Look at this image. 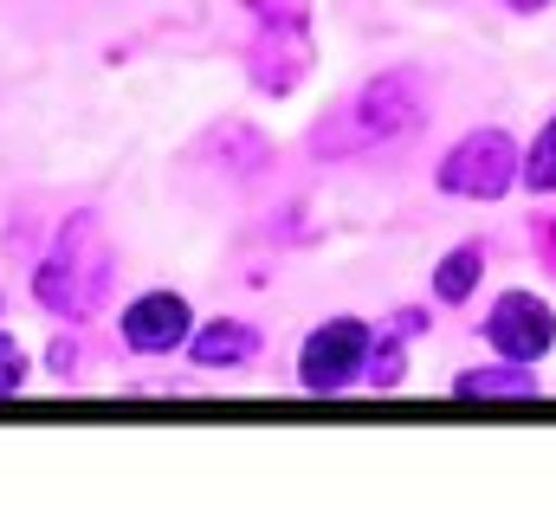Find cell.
Masks as SVG:
<instances>
[{
    "label": "cell",
    "mask_w": 556,
    "mask_h": 517,
    "mask_svg": "<svg viewBox=\"0 0 556 517\" xmlns=\"http://www.w3.org/2000/svg\"><path fill=\"white\" fill-rule=\"evenodd\" d=\"M33 291H39V304L52 317H91L104 304V291H111V247H104V234H98L91 214H72L59 227L52 253L39 258Z\"/></svg>",
    "instance_id": "6da1fadb"
},
{
    "label": "cell",
    "mask_w": 556,
    "mask_h": 517,
    "mask_svg": "<svg viewBox=\"0 0 556 517\" xmlns=\"http://www.w3.org/2000/svg\"><path fill=\"white\" fill-rule=\"evenodd\" d=\"M518 142L505 129H472L453 142V155L440 162V188L446 194H466V201H498L511 181H518Z\"/></svg>",
    "instance_id": "7a4b0ae2"
},
{
    "label": "cell",
    "mask_w": 556,
    "mask_h": 517,
    "mask_svg": "<svg viewBox=\"0 0 556 517\" xmlns=\"http://www.w3.org/2000/svg\"><path fill=\"white\" fill-rule=\"evenodd\" d=\"M369 324H356V317H330V324H317L311 337H304V350H298V382L311 388V394H343L350 382H363V369H369Z\"/></svg>",
    "instance_id": "3957f363"
},
{
    "label": "cell",
    "mask_w": 556,
    "mask_h": 517,
    "mask_svg": "<svg viewBox=\"0 0 556 517\" xmlns=\"http://www.w3.org/2000/svg\"><path fill=\"white\" fill-rule=\"evenodd\" d=\"M485 343L505 356V363H544L556 343V311L538 291H505L485 317Z\"/></svg>",
    "instance_id": "277c9868"
},
{
    "label": "cell",
    "mask_w": 556,
    "mask_h": 517,
    "mask_svg": "<svg viewBox=\"0 0 556 517\" xmlns=\"http://www.w3.org/2000/svg\"><path fill=\"white\" fill-rule=\"evenodd\" d=\"M420 124V78L415 72H389L376 85H363V98L350 104V142H389L402 129Z\"/></svg>",
    "instance_id": "5b68a950"
},
{
    "label": "cell",
    "mask_w": 556,
    "mask_h": 517,
    "mask_svg": "<svg viewBox=\"0 0 556 517\" xmlns=\"http://www.w3.org/2000/svg\"><path fill=\"white\" fill-rule=\"evenodd\" d=\"M188 298L181 291H142L137 304L124 311V343L137 356H175L188 343Z\"/></svg>",
    "instance_id": "8992f818"
},
{
    "label": "cell",
    "mask_w": 556,
    "mask_h": 517,
    "mask_svg": "<svg viewBox=\"0 0 556 517\" xmlns=\"http://www.w3.org/2000/svg\"><path fill=\"white\" fill-rule=\"evenodd\" d=\"M311 72V39H304V26H260V39H253V85L260 91H298V78Z\"/></svg>",
    "instance_id": "52a82bcc"
},
{
    "label": "cell",
    "mask_w": 556,
    "mask_h": 517,
    "mask_svg": "<svg viewBox=\"0 0 556 517\" xmlns=\"http://www.w3.org/2000/svg\"><path fill=\"white\" fill-rule=\"evenodd\" d=\"M188 356H194L201 369H247V363L260 356V330H253V324H240V317H220V324L194 330Z\"/></svg>",
    "instance_id": "ba28073f"
},
{
    "label": "cell",
    "mask_w": 556,
    "mask_h": 517,
    "mask_svg": "<svg viewBox=\"0 0 556 517\" xmlns=\"http://www.w3.org/2000/svg\"><path fill=\"white\" fill-rule=\"evenodd\" d=\"M479 272H485V247H472V240L453 247V253L433 265V298H440V304H466L472 285H479Z\"/></svg>",
    "instance_id": "9c48e42d"
},
{
    "label": "cell",
    "mask_w": 556,
    "mask_h": 517,
    "mask_svg": "<svg viewBox=\"0 0 556 517\" xmlns=\"http://www.w3.org/2000/svg\"><path fill=\"white\" fill-rule=\"evenodd\" d=\"M459 394H538V363H505V369H466L459 376Z\"/></svg>",
    "instance_id": "30bf717a"
},
{
    "label": "cell",
    "mask_w": 556,
    "mask_h": 517,
    "mask_svg": "<svg viewBox=\"0 0 556 517\" xmlns=\"http://www.w3.org/2000/svg\"><path fill=\"white\" fill-rule=\"evenodd\" d=\"M518 175L531 181V194H556V117L544 124V136L531 142V155L518 162Z\"/></svg>",
    "instance_id": "8fae6325"
},
{
    "label": "cell",
    "mask_w": 556,
    "mask_h": 517,
    "mask_svg": "<svg viewBox=\"0 0 556 517\" xmlns=\"http://www.w3.org/2000/svg\"><path fill=\"white\" fill-rule=\"evenodd\" d=\"M363 382L369 388H402V330L382 337V343H369V369H363Z\"/></svg>",
    "instance_id": "7c38bea8"
},
{
    "label": "cell",
    "mask_w": 556,
    "mask_h": 517,
    "mask_svg": "<svg viewBox=\"0 0 556 517\" xmlns=\"http://www.w3.org/2000/svg\"><path fill=\"white\" fill-rule=\"evenodd\" d=\"M260 13V26H304L311 20V0H247Z\"/></svg>",
    "instance_id": "4fadbf2b"
},
{
    "label": "cell",
    "mask_w": 556,
    "mask_h": 517,
    "mask_svg": "<svg viewBox=\"0 0 556 517\" xmlns=\"http://www.w3.org/2000/svg\"><path fill=\"white\" fill-rule=\"evenodd\" d=\"M20 382H26V356H20V343L0 330V394H13Z\"/></svg>",
    "instance_id": "5bb4252c"
},
{
    "label": "cell",
    "mask_w": 556,
    "mask_h": 517,
    "mask_svg": "<svg viewBox=\"0 0 556 517\" xmlns=\"http://www.w3.org/2000/svg\"><path fill=\"white\" fill-rule=\"evenodd\" d=\"M52 369H59V376H78V350H72V343H59V350H52Z\"/></svg>",
    "instance_id": "9a60e30c"
},
{
    "label": "cell",
    "mask_w": 556,
    "mask_h": 517,
    "mask_svg": "<svg viewBox=\"0 0 556 517\" xmlns=\"http://www.w3.org/2000/svg\"><path fill=\"white\" fill-rule=\"evenodd\" d=\"M511 7H518V13H538V7H551V0H511Z\"/></svg>",
    "instance_id": "2e32d148"
}]
</instances>
